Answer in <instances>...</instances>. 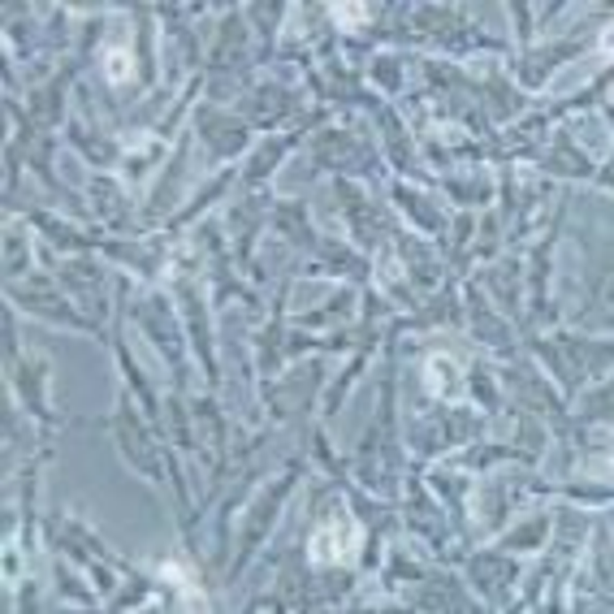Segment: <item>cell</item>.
Instances as JSON below:
<instances>
[{
	"label": "cell",
	"mask_w": 614,
	"mask_h": 614,
	"mask_svg": "<svg viewBox=\"0 0 614 614\" xmlns=\"http://www.w3.org/2000/svg\"><path fill=\"white\" fill-rule=\"evenodd\" d=\"M351 546H355V523L342 515H329L312 532V558L316 562H342L351 554Z\"/></svg>",
	"instance_id": "obj_1"
},
{
	"label": "cell",
	"mask_w": 614,
	"mask_h": 614,
	"mask_svg": "<svg viewBox=\"0 0 614 614\" xmlns=\"http://www.w3.org/2000/svg\"><path fill=\"white\" fill-rule=\"evenodd\" d=\"M126 52H113V57H108V78H113V83H122V78H126L130 69H126Z\"/></svg>",
	"instance_id": "obj_2"
}]
</instances>
